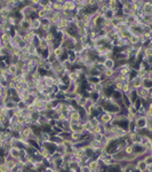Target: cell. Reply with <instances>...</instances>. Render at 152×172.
Instances as JSON below:
<instances>
[{
    "label": "cell",
    "mask_w": 152,
    "mask_h": 172,
    "mask_svg": "<svg viewBox=\"0 0 152 172\" xmlns=\"http://www.w3.org/2000/svg\"><path fill=\"white\" fill-rule=\"evenodd\" d=\"M135 91H136L137 97L141 99V100H148V99H150L152 96L151 90H146L144 87H140V88H137Z\"/></svg>",
    "instance_id": "cell-1"
},
{
    "label": "cell",
    "mask_w": 152,
    "mask_h": 172,
    "mask_svg": "<svg viewBox=\"0 0 152 172\" xmlns=\"http://www.w3.org/2000/svg\"><path fill=\"white\" fill-rule=\"evenodd\" d=\"M113 116L114 115L110 114V113L103 111L102 114L97 116V118H98V120H99V123H101V124H109V123H111V122H112Z\"/></svg>",
    "instance_id": "cell-2"
},
{
    "label": "cell",
    "mask_w": 152,
    "mask_h": 172,
    "mask_svg": "<svg viewBox=\"0 0 152 172\" xmlns=\"http://www.w3.org/2000/svg\"><path fill=\"white\" fill-rule=\"evenodd\" d=\"M146 123H148V122H146V119H145L144 116L136 117L135 120H134V124H135V126H136L137 130H144L145 126H146Z\"/></svg>",
    "instance_id": "cell-3"
},
{
    "label": "cell",
    "mask_w": 152,
    "mask_h": 172,
    "mask_svg": "<svg viewBox=\"0 0 152 172\" xmlns=\"http://www.w3.org/2000/svg\"><path fill=\"white\" fill-rule=\"evenodd\" d=\"M19 28H21L22 30H24L25 32L31 30V19H22L19 21Z\"/></svg>",
    "instance_id": "cell-4"
},
{
    "label": "cell",
    "mask_w": 152,
    "mask_h": 172,
    "mask_svg": "<svg viewBox=\"0 0 152 172\" xmlns=\"http://www.w3.org/2000/svg\"><path fill=\"white\" fill-rule=\"evenodd\" d=\"M63 2L64 0H55L52 2V7H53V10L56 12V13H61L63 10Z\"/></svg>",
    "instance_id": "cell-5"
},
{
    "label": "cell",
    "mask_w": 152,
    "mask_h": 172,
    "mask_svg": "<svg viewBox=\"0 0 152 172\" xmlns=\"http://www.w3.org/2000/svg\"><path fill=\"white\" fill-rule=\"evenodd\" d=\"M63 9H68L70 12H75L76 10V5H75V0H68L63 2Z\"/></svg>",
    "instance_id": "cell-6"
},
{
    "label": "cell",
    "mask_w": 152,
    "mask_h": 172,
    "mask_svg": "<svg viewBox=\"0 0 152 172\" xmlns=\"http://www.w3.org/2000/svg\"><path fill=\"white\" fill-rule=\"evenodd\" d=\"M142 84H143V79H141V78H138V77L134 78L132 81H129V85H131V87H132L133 90H137V88L142 87Z\"/></svg>",
    "instance_id": "cell-7"
},
{
    "label": "cell",
    "mask_w": 152,
    "mask_h": 172,
    "mask_svg": "<svg viewBox=\"0 0 152 172\" xmlns=\"http://www.w3.org/2000/svg\"><path fill=\"white\" fill-rule=\"evenodd\" d=\"M126 155L127 154L125 153L124 150H119V152H117V153H114L112 155V158H113L115 162H121V161H125V158H126Z\"/></svg>",
    "instance_id": "cell-8"
},
{
    "label": "cell",
    "mask_w": 152,
    "mask_h": 172,
    "mask_svg": "<svg viewBox=\"0 0 152 172\" xmlns=\"http://www.w3.org/2000/svg\"><path fill=\"white\" fill-rule=\"evenodd\" d=\"M8 154L12 158L14 159H19V156H21V149L17 148V147H12L9 150H8Z\"/></svg>",
    "instance_id": "cell-9"
},
{
    "label": "cell",
    "mask_w": 152,
    "mask_h": 172,
    "mask_svg": "<svg viewBox=\"0 0 152 172\" xmlns=\"http://www.w3.org/2000/svg\"><path fill=\"white\" fill-rule=\"evenodd\" d=\"M65 52H66V51H65L62 46H56V47L54 48V51H53V54L55 55V57H56L57 60H59L61 57L65 54Z\"/></svg>",
    "instance_id": "cell-10"
},
{
    "label": "cell",
    "mask_w": 152,
    "mask_h": 172,
    "mask_svg": "<svg viewBox=\"0 0 152 172\" xmlns=\"http://www.w3.org/2000/svg\"><path fill=\"white\" fill-rule=\"evenodd\" d=\"M38 138H39V140L41 141V143H42V142H48V141L50 140V133L42 130V131L39 133Z\"/></svg>",
    "instance_id": "cell-11"
},
{
    "label": "cell",
    "mask_w": 152,
    "mask_h": 172,
    "mask_svg": "<svg viewBox=\"0 0 152 172\" xmlns=\"http://www.w3.org/2000/svg\"><path fill=\"white\" fill-rule=\"evenodd\" d=\"M54 79H55V78L48 76V75H45V76H42V78H41L44 85L47 86V87H53V81H54Z\"/></svg>",
    "instance_id": "cell-12"
},
{
    "label": "cell",
    "mask_w": 152,
    "mask_h": 172,
    "mask_svg": "<svg viewBox=\"0 0 152 172\" xmlns=\"http://www.w3.org/2000/svg\"><path fill=\"white\" fill-rule=\"evenodd\" d=\"M25 51L28 52V54H29L30 56H35V55L38 54V49H37V47H35V46L31 45V44H28V45H26Z\"/></svg>",
    "instance_id": "cell-13"
},
{
    "label": "cell",
    "mask_w": 152,
    "mask_h": 172,
    "mask_svg": "<svg viewBox=\"0 0 152 172\" xmlns=\"http://www.w3.org/2000/svg\"><path fill=\"white\" fill-rule=\"evenodd\" d=\"M2 107H3L5 109H7V110H14V109L17 108V107H16V102H14L12 99L8 100V101H6V102L2 104Z\"/></svg>",
    "instance_id": "cell-14"
},
{
    "label": "cell",
    "mask_w": 152,
    "mask_h": 172,
    "mask_svg": "<svg viewBox=\"0 0 152 172\" xmlns=\"http://www.w3.org/2000/svg\"><path fill=\"white\" fill-rule=\"evenodd\" d=\"M109 9H111V10H113L114 13L115 12H118L119 9H120V6H119V2L117 1V0H109Z\"/></svg>",
    "instance_id": "cell-15"
},
{
    "label": "cell",
    "mask_w": 152,
    "mask_h": 172,
    "mask_svg": "<svg viewBox=\"0 0 152 172\" xmlns=\"http://www.w3.org/2000/svg\"><path fill=\"white\" fill-rule=\"evenodd\" d=\"M87 166H88V169L92 171H95L96 169H98V161L96 159V158H93V159H91L89 162H88V164H87Z\"/></svg>",
    "instance_id": "cell-16"
},
{
    "label": "cell",
    "mask_w": 152,
    "mask_h": 172,
    "mask_svg": "<svg viewBox=\"0 0 152 172\" xmlns=\"http://www.w3.org/2000/svg\"><path fill=\"white\" fill-rule=\"evenodd\" d=\"M104 68L105 69H114V58L113 57H110V58H105L104 63H103Z\"/></svg>",
    "instance_id": "cell-17"
},
{
    "label": "cell",
    "mask_w": 152,
    "mask_h": 172,
    "mask_svg": "<svg viewBox=\"0 0 152 172\" xmlns=\"http://www.w3.org/2000/svg\"><path fill=\"white\" fill-rule=\"evenodd\" d=\"M40 26H41V23H40V19L37 17V19H31V30L32 31H38L39 29H40Z\"/></svg>",
    "instance_id": "cell-18"
},
{
    "label": "cell",
    "mask_w": 152,
    "mask_h": 172,
    "mask_svg": "<svg viewBox=\"0 0 152 172\" xmlns=\"http://www.w3.org/2000/svg\"><path fill=\"white\" fill-rule=\"evenodd\" d=\"M52 143H54L55 146L57 145H61L62 142H63V140L61 139V136L59 135H57V134H50V140H49Z\"/></svg>",
    "instance_id": "cell-19"
},
{
    "label": "cell",
    "mask_w": 152,
    "mask_h": 172,
    "mask_svg": "<svg viewBox=\"0 0 152 172\" xmlns=\"http://www.w3.org/2000/svg\"><path fill=\"white\" fill-rule=\"evenodd\" d=\"M143 25H152V15H142L140 16Z\"/></svg>",
    "instance_id": "cell-20"
},
{
    "label": "cell",
    "mask_w": 152,
    "mask_h": 172,
    "mask_svg": "<svg viewBox=\"0 0 152 172\" xmlns=\"http://www.w3.org/2000/svg\"><path fill=\"white\" fill-rule=\"evenodd\" d=\"M36 35V32L35 31H32V30H30V31H28L26 33H25V36L23 37V41L24 42H26V44H30V41L32 40L33 38V36Z\"/></svg>",
    "instance_id": "cell-21"
},
{
    "label": "cell",
    "mask_w": 152,
    "mask_h": 172,
    "mask_svg": "<svg viewBox=\"0 0 152 172\" xmlns=\"http://www.w3.org/2000/svg\"><path fill=\"white\" fill-rule=\"evenodd\" d=\"M135 168H136V170H138L140 172H142L143 170H145V169L148 168V165L144 163L143 159H141V161H137V162L135 163Z\"/></svg>",
    "instance_id": "cell-22"
},
{
    "label": "cell",
    "mask_w": 152,
    "mask_h": 172,
    "mask_svg": "<svg viewBox=\"0 0 152 172\" xmlns=\"http://www.w3.org/2000/svg\"><path fill=\"white\" fill-rule=\"evenodd\" d=\"M127 41H128V45H131V46H135V45L140 44V37L132 35L129 38L127 39Z\"/></svg>",
    "instance_id": "cell-23"
},
{
    "label": "cell",
    "mask_w": 152,
    "mask_h": 172,
    "mask_svg": "<svg viewBox=\"0 0 152 172\" xmlns=\"http://www.w3.org/2000/svg\"><path fill=\"white\" fill-rule=\"evenodd\" d=\"M127 97H128V101L129 103H134L138 97H137V94H136V91L135 90H132L128 94H127Z\"/></svg>",
    "instance_id": "cell-24"
},
{
    "label": "cell",
    "mask_w": 152,
    "mask_h": 172,
    "mask_svg": "<svg viewBox=\"0 0 152 172\" xmlns=\"http://www.w3.org/2000/svg\"><path fill=\"white\" fill-rule=\"evenodd\" d=\"M103 19L108 21H112L114 19V12L111 9H106V12L103 14Z\"/></svg>",
    "instance_id": "cell-25"
},
{
    "label": "cell",
    "mask_w": 152,
    "mask_h": 172,
    "mask_svg": "<svg viewBox=\"0 0 152 172\" xmlns=\"http://www.w3.org/2000/svg\"><path fill=\"white\" fill-rule=\"evenodd\" d=\"M122 96H124V94H122L120 91H114V90H113V92H112V94H111V97L115 101V103H117L118 101H120V100L122 99Z\"/></svg>",
    "instance_id": "cell-26"
},
{
    "label": "cell",
    "mask_w": 152,
    "mask_h": 172,
    "mask_svg": "<svg viewBox=\"0 0 152 172\" xmlns=\"http://www.w3.org/2000/svg\"><path fill=\"white\" fill-rule=\"evenodd\" d=\"M6 70H7V72H8L9 76H15V74H16V71H17V68H16L15 64H9V65L6 68Z\"/></svg>",
    "instance_id": "cell-27"
},
{
    "label": "cell",
    "mask_w": 152,
    "mask_h": 172,
    "mask_svg": "<svg viewBox=\"0 0 152 172\" xmlns=\"http://www.w3.org/2000/svg\"><path fill=\"white\" fill-rule=\"evenodd\" d=\"M88 146L93 149V150H96V149H103L102 147H101V145H99V142H97L95 140H89V143H88Z\"/></svg>",
    "instance_id": "cell-28"
},
{
    "label": "cell",
    "mask_w": 152,
    "mask_h": 172,
    "mask_svg": "<svg viewBox=\"0 0 152 172\" xmlns=\"http://www.w3.org/2000/svg\"><path fill=\"white\" fill-rule=\"evenodd\" d=\"M142 87H144V88H146V90H152V79H150V78L143 79Z\"/></svg>",
    "instance_id": "cell-29"
},
{
    "label": "cell",
    "mask_w": 152,
    "mask_h": 172,
    "mask_svg": "<svg viewBox=\"0 0 152 172\" xmlns=\"http://www.w3.org/2000/svg\"><path fill=\"white\" fill-rule=\"evenodd\" d=\"M44 39L46 40V42H47V44H50V42H53V41L55 40V35H54L53 32H48V33H46V35H45Z\"/></svg>",
    "instance_id": "cell-30"
},
{
    "label": "cell",
    "mask_w": 152,
    "mask_h": 172,
    "mask_svg": "<svg viewBox=\"0 0 152 172\" xmlns=\"http://www.w3.org/2000/svg\"><path fill=\"white\" fill-rule=\"evenodd\" d=\"M19 60L21 61H23V62H26L28 60H30V55L28 54V52L25 51V49H23V51H21V53H19Z\"/></svg>",
    "instance_id": "cell-31"
},
{
    "label": "cell",
    "mask_w": 152,
    "mask_h": 172,
    "mask_svg": "<svg viewBox=\"0 0 152 172\" xmlns=\"http://www.w3.org/2000/svg\"><path fill=\"white\" fill-rule=\"evenodd\" d=\"M132 90H133V88L131 87L129 83H127V84H124V86H122V88H121V91H120V92H121L124 95H127V94H128Z\"/></svg>",
    "instance_id": "cell-32"
},
{
    "label": "cell",
    "mask_w": 152,
    "mask_h": 172,
    "mask_svg": "<svg viewBox=\"0 0 152 172\" xmlns=\"http://www.w3.org/2000/svg\"><path fill=\"white\" fill-rule=\"evenodd\" d=\"M81 138H82V134L78 133V132H71V134H70V139L73 142H77V141L81 140Z\"/></svg>",
    "instance_id": "cell-33"
},
{
    "label": "cell",
    "mask_w": 152,
    "mask_h": 172,
    "mask_svg": "<svg viewBox=\"0 0 152 172\" xmlns=\"http://www.w3.org/2000/svg\"><path fill=\"white\" fill-rule=\"evenodd\" d=\"M9 54H10V52H9V49H8L6 46H1V47H0V56L7 57Z\"/></svg>",
    "instance_id": "cell-34"
},
{
    "label": "cell",
    "mask_w": 152,
    "mask_h": 172,
    "mask_svg": "<svg viewBox=\"0 0 152 172\" xmlns=\"http://www.w3.org/2000/svg\"><path fill=\"white\" fill-rule=\"evenodd\" d=\"M52 2H53V1H49V0H48V1H47V3L42 7V9H44L47 14H49V13L54 12V10H53V7H52Z\"/></svg>",
    "instance_id": "cell-35"
},
{
    "label": "cell",
    "mask_w": 152,
    "mask_h": 172,
    "mask_svg": "<svg viewBox=\"0 0 152 172\" xmlns=\"http://www.w3.org/2000/svg\"><path fill=\"white\" fill-rule=\"evenodd\" d=\"M41 39H42V38H40V37H39V36H38V35L36 33V35L33 36V38H32V40L30 41V44H31V45H33L35 47H37V48H38L39 42H40V40H41Z\"/></svg>",
    "instance_id": "cell-36"
},
{
    "label": "cell",
    "mask_w": 152,
    "mask_h": 172,
    "mask_svg": "<svg viewBox=\"0 0 152 172\" xmlns=\"http://www.w3.org/2000/svg\"><path fill=\"white\" fill-rule=\"evenodd\" d=\"M93 106H94V102H93V101H92V100L87 96V97H86V101H85V104H84V107H82V108H84L85 110H87V109L92 108Z\"/></svg>",
    "instance_id": "cell-37"
},
{
    "label": "cell",
    "mask_w": 152,
    "mask_h": 172,
    "mask_svg": "<svg viewBox=\"0 0 152 172\" xmlns=\"http://www.w3.org/2000/svg\"><path fill=\"white\" fill-rule=\"evenodd\" d=\"M38 48L40 49V51H46V49L48 48V44L46 42V40H45V39H41V40H40Z\"/></svg>",
    "instance_id": "cell-38"
},
{
    "label": "cell",
    "mask_w": 152,
    "mask_h": 172,
    "mask_svg": "<svg viewBox=\"0 0 152 172\" xmlns=\"http://www.w3.org/2000/svg\"><path fill=\"white\" fill-rule=\"evenodd\" d=\"M127 113H129V114H133V115H136L137 114V109H136V107L134 106L133 103H131V104H128L127 106Z\"/></svg>",
    "instance_id": "cell-39"
},
{
    "label": "cell",
    "mask_w": 152,
    "mask_h": 172,
    "mask_svg": "<svg viewBox=\"0 0 152 172\" xmlns=\"http://www.w3.org/2000/svg\"><path fill=\"white\" fill-rule=\"evenodd\" d=\"M73 155H76L79 159H81L82 157H85V156H86V153H85V149H84V148H81V149H78V150H76V152L73 153Z\"/></svg>",
    "instance_id": "cell-40"
},
{
    "label": "cell",
    "mask_w": 152,
    "mask_h": 172,
    "mask_svg": "<svg viewBox=\"0 0 152 172\" xmlns=\"http://www.w3.org/2000/svg\"><path fill=\"white\" fill-rule=\"evenodd\" d=\"M143 161H144V163L148 165V166H150V165H152V155L151 154H148L144 158H143Z\"/></svg>",
    "instance_id": "cell-41"
},
{
    "label": "cell",
    "mask_w": 152,
    "mask_h": 172,
    "mask_svg": "<svg viewBox=\"0 0 152 172\" xmlns=\"http://www.w3.org/2000/svg\"><path fill=\"white\" fill-rule=\"evenodd\" d=\"M42 69H44V71L47 74L48 71H50V70H52V63H49L48 61H46V62L44 63V65H42Z\"/></svg>",
    "instance_id": "cell-42"
},
{
    "label": "cell",
    "mask_w": 152,
    "mask_h": 172,
    "mask_svg": "<svg viewBox=\"0 0 152 172\" xmlns=\"http://www.w3.org/2000/svg\"><path fill=\"white\" fill-rule=\"evenodd\" d=\"M65 149H66V148H65V147H64V146L61 143V145H57V146H56V150H55V152L59 153L61 155H62V156H63V155L65 154Z\"/></svg>",
    "instance_id": "cell-43"
},
{
    "label": "cell",
    "mask_w": 152,
    "mask_h": 172,
    "mask_svg": "<svg viewBox=\"0 0 152 172\" xmlns=\"http://www.w3.org/2000/svg\"><path fill=\"white\" fill-rule=\"evenodd\" d=\"M31 75H32V80H33L35 83H36V81H38V80H40V79L42 78V76L39 74L38 71H35V72H32Z\"/></svg>",
    "instance_id": "cell-44"
},
{
    "label": "cell",
    "mask_w": 152,
    "mask_h": 172,
    "mask_svg": "<svg viewBox=\"0 0 152 172\" xmlns=\"http://www.w3.org/2000/svg\"><path fill=\"white\" fill-rule=\"evenodd\" d=\"M37 17L38 19H44V17H47V13L41 8V9H39L38 12H37Z\"/></svg>",
    "instance_id": "cell-45"
},
{
    "label": "cell",
    "mask_w": 152,
    "mask_h": 172,
    "mask_svg": "<svg viewBox=\"0 0 152 172\" xmlns=\"http://www.w3.org/2000/svg\"><path fill=\"white\" fill-rule=\"evenodd\" d=\"M103 90H104V87H103V85H102V83H98V84H96L95 85V92L96 93H102L103 92Z\"/></svg>",
    "instance_id": "cell-46"
},
{
    "label": "cell",
    "mask_w": 152,
    "mask_h": 172,
    "mask_svg": "<svg viewBox=\"0 0 152 172\" xmlns=\"http://www.w3.org/2000/svg\"><path fill=\"white\" fill-rule=\"evenodd\" d=\"M62 145H63L65 148H69V147H72V146H73V141H72V140H63Z\"/></svg>",
    "instance_id": "cell-47"
},
{
    "label": "cell",
    "mask_w": 152,
    "mask_h": 172,
    "mask_svg": "<svg viewBox=\"0 0 152 172\" xmlns=\"http://www.w3.org/2000/svg\"><path fill=\"white\" fill-rule=\"evenodd\" d=\"M16 107H17V109H19V110L26 109V104H25L24 101H19V102H17V103H16Z\"/></svg>",
    "instance_id": "cell-48"
},
{
    "label": "cell",
    "mask_w": 152,
    "mask_h": 172,
    "mask_svg": "<svg viewBox=\"0 0 152 172\" xmlns=\"http://www.w3.org/2000/svg\"><path fill=\"white\" fill-rule=\"evenodd\" d=\"M103 126H104V133L111 132V129H112V124H111V123H109V124H103Z\"/></svg>",
    "instance_id": "cell-49"
},
{
    "label": "cell",
    "mask_w": 152,
    "mask_h": 172,
    "mask_svg": "<svg viewBox=\"0 0 152 172\" xmlns=\"http://www.w3.org/2000/svg\"><path fill=\"white\" fill-rule=\"evenodd\" d=\"M40 19L41 25H50V21H49V19L44 17V19Z\"/></svg>",
    "instance_id": "cell-50"
},
{
    "label": "cell",
    "mask_w": 152,
    "mask_h": 172,
    "mask_svg": "<svg viewBox=\"0 0 152 172\" xmlns=\"http://www.w3.org/2000/svg\"><path fill=\"white\" fill-rule=\"evenodd\" d=\"M124 152H125L126 154H132V153H134L133 146H126V147L124 148Z\"/></svg>",
    "instance_id": "cell-51"
},
{
    "label": "cell",
    "mask_w": 152,
    "mask_h": 172,
    "mask_svg": "<svg viewBox=\"0 0 152 172\" xmlns=\"http://www.w3.org/2000/svg\"><path fill=\"white\" fill-rule=\"evenodd\" d=\"M14 117H16V118H19V117H22V110H19V109H14Z\"/></svg>",
    "instance_id": "cell-52"
},
{
    "label": "cell",
    "mask_w": 152,
    "mask_h": 172,
    "mask_svg": "<svg viewBox=\"0 0 152 172\" xmlns=\"http://www.w3.org/2000/svg\"><path fill=\"white\" fill-rule=\"evenodd\" d=\"M0 172H9V170H8V168H7L6 164H1V165H0Z\"/></svg>",
    "instance_id": "cell-53"
},
{
    "label": "cell",
    "mask_w": 152,
    "mask_h": 172,
    "mask_svg": "<svg viewBox=\"0 0 152 172\" xmlns=\"http://www.w3.org/2000/svg\"><path fill=\"white\" fill-rule=\"evenodd\" d=\"M30 111L28 110V109H24V110H22V117H29L30 116Z\"/></svg>",
    "instance_id": "cell-54"
},
{
    "label": "cell",
    "mask_w": 152,
    "mask_h": 172,
    "mask_svg": "<svg viewBox=\"0 0 152 172\" xmlns=\"http://www.w3.org/2000/svg\"><path fill=\"white\" fill-rule=\"evenodd\" d=\"M10 81H13V83L17 84V83L19 81V77H17V76H12V77H10Z\"/></svg>",
    "instance_id": "cell-55"
},
{
    "label": "cell",
    "mask_w": 152,
    "mask_h": 172,
    "mask_svg": "<svg viewBox=\"0 0 152 172\" xmlns=\"http://www.w3.org/2000/svg\"><path fill=\"white\" fill-rule=\"evenodd\" d=\"M79 172H91V170L88 169L87 165H85V166H81V168L79 169Z\"/></svg>",
    "instance_id": "cell-56"
},
{
    "label": "cell",
    "mask_w": 152,
    "mask_h": 172,
    "mask_svg": "<svg viewBox=\"0 0 152 172\" xmlns=\"http://www.w3.org/2000/svg\"><path fill=\"white\" fill-rule=\"evenodd\" d=\"M142 172H152V165H150V166H148L145 170H143Z\"/></svg>",
    "instance_id": "cell-57"
},
{
    "label": "cell",
    "mask_w": 152,
    "mask_h": 172,
    "mask_svg": "<svg viewBox=\"0 0 152 172\" xmlns=\"http://www.w3.org/2000/svg\"><path fill=\"white\" fill-rule=\"evenodd\" d=\"M2 94H3V88H2V87H0V97L2 96Z\"/></svg>",
    "instance_id": "cell-58"
},
{
    "label": "cell",
    "mask_w": 152,
    "mask_h": 172,
    "mask_svg": "<svg viewBox=\"0 0 152 172\" xmlns=\"http://www.w3.org/2000/svg\"><path fill=\"white\" fill-rule=\"evenodd\" d=\"M3 130V125H2V123L0 122V131H2Z\"/></svg>",
    "instance_id": "cell-59"
},
{
    "label": "cell",
    "mask_w": 152,
    "mask_h": 172,
    "mask_svg": "<svg viewBox=\"0 0 152 172\" xmlns=\"http://www.w3.org/2000/svg\"><path fill=\"white\" fill-rule=\"evenodd\" d=\"M53 172H59V171H58V170H54Z\"/></svg>",
    "instance_id": "cell-60"
},
{
    "label": "cell",
    "mask_w": 152,
    "mask_h": 172,
    "mask_svg": "<svg viewBox=\"0 0 152 172\" xmlns=\"http://www.w3.org/2000/svg\"><path fill=\"white\" fill-rule=\"evenodd\" d=\"M0 87H1V80H0Z\"/></svg>",
    "instance_id": "cell-61"
},
{
    "label": "cell",
    "mask_w": 152,
    "mask_h": 172,
    "mask_svg": "<svg viewBox=\"0 0 152 172\" xmlns=\"http://www.w3.org/2000/svg\"><path fill=\"white\" fill-rule=\"evenodd\" d=\"M0 47H1V40H0Z\"/></svg>",
    "instance_id": "cell-62"
},
{
    "label": "cell",
    "mask_w": 152,
    "mask_h": 172,
    "mask_svg": "<svg viewBox=\"0 0 152 172\" xmlns=\"http://www.w3.org/2000/svg\"><path fill=\"white\" fill-rule=\"evenodd\" d=\"M0 58H1V56H0Z\"/></svg>",
    "instance_id": "cell-63"
}]
</instances>
